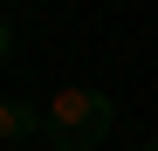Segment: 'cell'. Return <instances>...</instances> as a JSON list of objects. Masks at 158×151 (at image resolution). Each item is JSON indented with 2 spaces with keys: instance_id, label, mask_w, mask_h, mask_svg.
Here are the masks:
<instances>
[{
  "instance_id": "cell-4",
  "label": "cell",
  "mask_w": 158,
  "mask_h": 151,
  "mask_svg": "<svg viewBox=\"0 0 158 151\" xmlns=\"http://www.w3.org/2000/svg\"><path fill=\"white\" fill-rule=\"evenodd\" d=\"M28 151H55V144H28Z\"/></svg>"
},
{
  "instance_id": "cell-2",
  "label": "cell",
  "mask_w": 158,
  "mask_h": 151,
  "mask_svg": "<svg viewBox=\"0 0 158 151\" xmlns=\"http://www.w3.org/2000/svg\"><path fill=\"white\" fill-rule=\"evenodd\" d=\"M41 124H48V110H35V103H21V96H7V103H0V144H28Z\"/></svg>"
},
{
  "instance_id": "cell-1",
  "label": "cell",
  "mask_w": 158,
  "mask_h": 151,
  "mask_svg": "<svg viewBox=\"0 0 158 151\" xmlns=\"http://www.w3.org/2000/svg\"><path fill=\"white\" fill-rule=\"evenodd\" d=\"M110 124H117L110 96L89 89V83H69V89H55V103H48V144L55 151H89V144L110 137Z\"/></svg>"
},
{
  "instance_id": "cell-3",
  "label": "cell",
  "mask_w": 158,
  "mask_h": 151,
  "mask_svg": "<svg viewBox=\"0 0 158 151\" xmlns=\"http://www.w3.org/2000/svg\"><path fill=\"white\" fill-rule=\"evenodd\" d=\"M0 55H14V21H0Z\"/></svg>"
},
{
  "instance_id": "cell-5",
  "label": "cell",
  "mask_w": 158,
  "mask_h": 151,
  "mask_svg": "<svg viewBox=\"0 0 158 151\" xmlns=\"http://www.w3.org/2000/svg\"><path fill=\"white\" fill-rule=\"evenodd\" d=\"M144 151H158V137H151V144H144Z\"/></svg>"
}]
</instances>
